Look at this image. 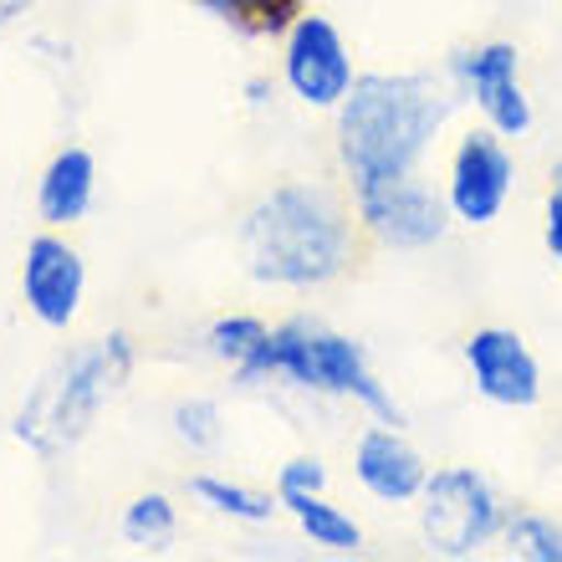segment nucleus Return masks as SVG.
I'll return each instance as SVG.
<instances>
[{
	"label": "nucleus",
	"mask_w": 562,
	"mask_h": 562,
	"mask_svg": "<svg viewBox=\"0 0 562 562\" xmlns=\"http://www.w3.org/2000/svg\"><path fill=\"white\" fill-rule=\"evenodd\" d=\"M460 92L435 72H358L353 92L333 113V154L342 190H373L394 179L425 175L435 138L456 113Z\"/></svg>",
	"instance_id": "f257e3e1"
},
{
	"label": "nucleus",
	"mask_w": 562,
	"mask_h": 562,
	"mask_svg": "<svg viewBox=\"0 0 562 562\" xmlns=\"http://www.w3.org/2000/svg\"><path fill=\"white\" fill-rule=\"evenodd\" d=\"M363 225L348 190L327 179H286L271 184L240 221V261L256 286L317 292L358 267Z\"/></svg>",
	"instance_id": "f03ea898"
},
{
	"label": "nucleus",
	"mask_w": 562,
	"mask_h": 562,
	"mask_svg": "<svg viewBox=\"0 0 562 562\" xmlns=\"http://www.w3.org/2000/svg\"><path fill=\"white\" fill-rule=\"evenodd\" d=\"M134 338L128 333H103L67 348L52 369L31 384V394L21 400L11 419V435L26 445L31 456L57 460L72 445L88 440V429L98 425L103 404H113L123 394V384L134 379Z\"/></svg>",
	"instance_id": "7ed1b4c3"
},
{
	"label": "nucleus",
	"mask_w": 562,
	"mask_h": 562,
	"mask_svg": "<svg viewBox=\"0 0 562 562\" xmlns=\"http://www.w3.org/2000/svg\"><path fill=\"white\" fill-rule=\"evenodd\" d=\"M281 384L312 400H348L369 419L384 425H409L404 404L394 400V389L373 373L369 348L338 327H327L323 317H286L271 327L267 348L256 358V369L240 379V389Z\"/></svg>",
	"instance_id": "20e7f679"
},
{
	"label": "nucleus",
	"mask_w": 562,
	"mask_h": 562,
	"mask_svg": "<svg viewBox=\"0 0 562 562\" xmlns=\"http://www.w3.org/2000/svg\"><path fill=\"white\" fill-rule=\"evenodd\" d=\"M415 506L425 548L450 562L481 558L486 548H496L506 532V517H512L496 481L475 465H435Z\"/></svg>",
	"instance_id": "39448f33"
},
{
	"label": "nucleus",
	"mask_w": 562,
	"mask_h": 562,
	"mask_svg": "<svg viewBox=\"0 0 562 562\" xmlns=\"http://www.w3.org/2000/svg\"><path fill=\"white\" fill-rule=\"evenodd\" d=\"M445 77L456 82V92L475 108V119L496 128L502 138H527L537 123V108L521 88V52L517 42H475V46H456L445 61Z\"/></svg>",
	"instance_id": "423d86ee"
},
{
	"label": "nucleus",
	"mask_w": 562,
	"mask_h": 562,
	"mask_svg": "<svg viewBox=\"0 0 562 562\" xmlns=\"http://www.w3.org/2000/svg\"><path fill=\"white\" fill-rule=\"evenodd\" d=\"M348 200H353V215L363 225V240L379 251H435L456 225L450 205H445V190H435L425 175L373 184V190H358Z\"/></svg>",
	"instance_id": "0eeeda50"
},
{
	"label": "nucleus",
	"mask_w": 562,
	"mask_h": 562,
	"mask_svg": "<svg viewBox=\"0 0 562 562\" xmlns=\"http://www.w3.org/2000/svg\"><path fill=\"white\" fill-rule=\"evenodd\" d=\"M281 82L312 113H338L342 108V98L358 82V67L353 46H348V36L338 31L333 15L302 11L281 31Z\"/></svg>",
	"instance_id": "6e6552de"
},
{
	"label": "nucleus",
	"mask_w": 562,
	"mask_h": 562,
	"mask_svg": "<svg viewBox=\"0 0 562 562\" xmlns=\"http://www.w3.org/2000/svg\"><path fill=\"white\" fill-rule=\"evenodd\" d=\"M445 205L456 215V225H471V231H486V225L502 221V210L512 205L517 194V154H512V138H502L496 128H471L460 134L450 148V164H445Z\"/></svg>",
	"instance_id": "1a4fd4ad"
},
{
	"label": "nucleus",
	"mask_w": 562,
	"mask_h": 562,
	"mask_svg": "<svg viewBox=\"0 0 562 562\" xmlns=\"http://www.w3.org/2000/svg\"><path fill=\"white\" fill-rule=\"evenodd\" d=\"M460 363H465L471 389L496 409H537L542 404V363L517 327H475L460 342Z\"/></svg>",
	"instance_id": "9d476101"
},
{
	"label": "nucleus",
	"mask_w": 562,
	"mask_h": 562,
	"mask_svg": "<svg viewBox=\"0 0 562 562\" xmlns=\"http://www.w3.org/2000/svg\"><path fill=\"white\" fill-rule=\"evenodd\" d=\"M82 296H88V261L72 240L46 225L21 251V302L42 327L67 333L82 312Z\"/></svg>",
	"instance_id": "9b49d317"
},
{
	"label": "nucleus",
	"mask_w": 562,
	"mask_h": 562,
	"mask_svg": "<svg viewBox=\"0 0 562 562\" xmlns=\"http://www.w3.org/2000/svg\"><path fill=\"white\" fill-rule=\"evenodd\" d=\"M429 471H435V465L419 456V445L404 435V425L373 419L353 440V481L369 491L379 506H415Z\"/></svg>",
	"instance_id": "f8f14e48"
},
{
	"label": "nucleus",
	"mask_w": 562,
	"mask_h": 562,
	"mask_svg": "<svg viewBox=\"0 0 562 562\" xmlns=\"http://www.w3.org/2000/svg\"><path fill=\"white\" fill-rule=\"evenodd\" d=\"M92 194H98V159L82 144H67L46 159L42 179H36V215L52 231H67V225L88 221Z\"/></svg>",
	"instance_id": "ddd939ff"
},
{
	"label": "nucleus",
	"mask_w": 562,
	"mask_h": 562,
	"mask_svg": "<svg viewBox=\"0 0 562 562\" xmlns=\"http://www.w3.org/2000/svg\"><path fill=\"white\" fill-rule=\"evenodd\" d=\"M281 512L296 521V532L307 537L317 552H338V558H358L363 552V527H358L353 512H342L338 502L323 496H286Z\"/></svg>",
	"instance_id": "4468645a"
},
{
	"label": "nucleus",
	"mask_w": 562,
	"mask_h": 562,
	"mask_svg": "<svg viewBox=\"0 0 562 562\" xmlns=\"http://www.w3.org/2000/svg\"><path fill=\"white\" fill-rule=\"evenodd\" d=\"M190 496L205 506V512L231 517V521H240V527H271V521H277V512H281L277 491L267 496V491L240 486V481H231V475H210V471L190 475Z\"/></svg>",
	"instance_id": "2eb2a0df"
},
{
	"label": "nucleus",
	"mask_w": 562,
	"mask_h": 562,
	"mask_svg": "<svg viewBox=\"0 0 562 562\" xmlns=\"http://www.w3.org/2000/svg\"><path fill=\"white\" fill-rule=\"evenodd\" d=\"M267 338H271V323L251 317V312H231V317H215V323L205 327V353L215 358V363H225V369H231V384L240 389V379L256 369Z\"/></svg>",
	"instance_id": "dca6fc26"
},
{
	"label": "nucleus",
	"mask_w": 562,
	"mask_h": 562,
	"mask_svg": "<svg viewBox=\"0 0 562 562\" xmlns=\"http://www.w3.org/2000/svg\"><path fill=\"white\" fill-rule=\"evenodd\" d=\"M179 532V506L164 496V491H144L134 502L123 506V521H119V537L128 548H144V552H164L175 542Z\"/></svg>",
	"instance_id": "f3484780"
},
{
	"label": "nucleus",
	"mask_w": 562,
	"mask_h": 562,
	"mask_svg": "<svg viewBox=\"0 0 562 562\" xmlns=\"http://www.w3.org/2000/svg\"><path fill=\"white\" fill-rule=\"evenodd\" d=\"M502 548L521 562H562V521L548 512H512Z\"/></svg>",
	"instance_id": "a211bd4d"
},
{
	"label": "nucleus",
	"mask_w": 562,
	"mask_h": 562,
	"mask_svg": "<svg viewBox=\"0 0 562 562\" xmlns=\"http://www.w3.org/2000/svg\"><path fill=\"white\" fill-rule=\"evenodd\" d=\"M169 425H175V440L184 445L190 456H210V450H221V440H225V415L215 400H179Z\"/></svg>",
	"instance_id": "6ab92c4d"
},
{
	"label": "nucleus",
	"mask_w": 562,
	"mask_h": 562,
	"mask_svg": "<svg viewBox=\"0 0 562 562\" xmlns=\"http://www.w3.org/2000/svg\"><path fill=\"white\" fill-rule=\"evenodd\" d=\"M236 36H271V0H194Z\"/></svg>",
	"instance_id": "aec40b11"
},
{
	"label": "nucleus",
	"mask_w": 562,
	"mask_h": 562,
	"mask_svg": "<svg viewBox=\"0 0 562 562\" xmlns=\"http://www.w3.org/2000/svg\"><path fill=\"white\" fill-rule=\"evenodd\" d=\"M327 465L317 456H292L286 465L277 471V496L286 502V496H323L327 491Z\"/></svg>",
	"instance_id": "412c9836"
},
{
	"label": "nucleus",
	"mask_w": 562,
	"mask_h": 562,
	"mask_svg": "<svg viewBox=\"0 0 562 562\" xmlns=\"http://www.w3.org/2000/svg\"><path fill=\"white\" fill-rule=\"evenodd\" d=\"M552 184H548V205H542V246H548V256L562 267V159L552 164Z\"/></svg>",
	"instance_id": "4be33fe9"
},
{
	"label": "nucleus",
	"mask_w": 562,
	"mask_h": 562,
	"mask_svg": "<svg viewBox=\"0 0 562 562\" xmlns=\"http://www.w3.org/2000/svg\"><path fill=\"white\" fill-rule=\"evenodd\" d=\"M271 98H277L271 77H251V82H246V103H251V108H267Z\"/></svg>",
	"instance_id": "5701e85b"
},
{
	"label": "nucleus",
	"mask_w": 562,
	"mask_h": 562,
	"mask_svg": "<svg viewBox=\"0 0 562 562\" xmlns=\"http://www.w3.org/2000/svg\"><path fill=\"white\" fill-rule=\"evenodd\" d=\"M15 11H21V0H0V31L15 21Z\"/></svg>",
	"instance_id": "b1692460"
}]
</instances>
